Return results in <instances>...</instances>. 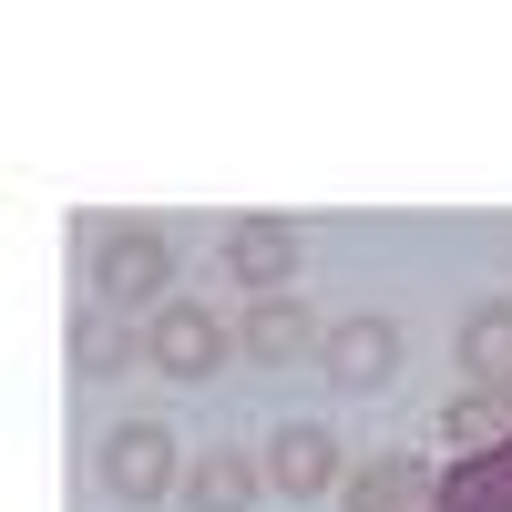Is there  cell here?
<instances>
[{"mask_svg": "<svg viewBox=\"0 0 512 512\" xmlns=\"http://www.w3.org/2000/svg\"><path fill=\"white\" fill-rule=\"evenodd\" d=\"M103 492H113V502H164V492H185L175 431H164V420H123V431L103 441Z\"/></svg>", "mask_w": 512, "mask_h": 512, "instance_id": "obj_1", "label": "cell"}, {"mask_svg": "<svg viewBox=\"0 0 512 512\" xmlns=\"http://www.w3.org/2000/svg\"><path fill=\"white\" fill-rule=\"evenodd\" d=\"M93 277H103V297H164V277H175V246H164V226H103V246H93Z\"/></svg>", "mask_w": 512, "mask_h": 512, "instance_id": "obj_2", "label": "cell"}, {"mask_svg": "<svg viewBox=\"0 0 512 512\" xmlns=\"http://www.w3.org/2000/svg\"><path fill=\"white\" fill-rule=\"evenodd\" d=\"M226 277L256 287V297H287V277H297V226H287V216H236V226H226Z\"/></svg>", "mask_w": 512, "mask_h": 512, "instance_id": "obj_3", "label": "cell"}, {"mask_svg": "<svg viewBox=\"0 0 512 512\" xmlns=\"http://www.w3.org/2000/svg\"><path fill=\"white\" fill-rule=\"evenodd\" d=\"M318 359H328L338 390H379L400 369V328L390 318H338V328H318Z\"/></svg>", "mask_w": 512, "mask_h": 512, "instance_id": "obj_4", "label": "cell"}, {"mask_svg": "<svg viewBox=\"0 0 512 512\" xmlns=\"http://www.w3.org/2000/svg\"><path fill=\"white\" fill-rule=\"evenodd\" d=\"M144 359H154L164 379H216V359H226V328H216V318H205L195 297H185V308H164V318H154Z\"/></svg>", "mask_w": 512, "mask_h": 512, "instance_id": "obj_5", "label": "cell"}, {"mask_svg": "<svg viewBox=\"0 0 512 512\" xmlns=\"http://www.w3.org/2000/svg\"><path fill=\"white\" fill-rule=\"evenodd\" d=\"M267 482H277V492H297V502L338 492V441L318 431V420H287V431L267 441Z\"/></svg>", "mask_w": 512, "mask_h": 512, "instance_id": "obj_6", "label": "cell"}, {"mask_svg": "<svg viewBox=\"0 0 512 512\" xmlns=\"http://www.w3.org/2000/svg\"><path fill=\"white\" fill-rule=\"evenodd\" d=\"M236 349H246L256 369H287V359H308V349H318V318L297 308V297H256L246 328H236Z\"/></svg>", "mask_w": 512, "mask_h": 512, "instance_id": "obj_7", "label": "cell"}, {"mask_svg": "<svg viewBox=\"0 0 512 512\" xmlns=\"http://www.w3.org/2000/svg\"><path fill=\"white\" fill-rule=\"evenodd\" d=\"M256 492H267V472H256L246 451H205V461H185V512H256Z\"/></svg>", "mask_w": 512, "mask_h": 512, "instance_id": "obj_8", "label": "cell"}, {"mask_svg": "<svg viewBox=\"0 0 512 512\" xmlns=\"http://www.w3.org/2000/svg\"><path fill=\"white\" fill-rule=\"evenodd\" d=\"M420 492H431L420 461H359V472L338 482V512H410Z\"/></svg>", "mask_w": 512, "mask_h": 512, "instance_id": "obj_9", "label": "cell"}, {"mask_svg": "<svg viewBox=\"0 0 512 512\" xmlns=\"http://www.w3.org/2000/svg\"><path fill=\"white\" fill-rule=\"evenodd\" d=\"M461 369H472L482 390L512 379V297H482V308L461 318Z\"/></svg>", "mask_w": 512, "mask_h": 512, "instance_id": "obj_10", "label": "cell"}, {"mask_svg": "<svg viewBox=\"0 0 512 512\" xmlns=\"http://www.w3.org/2000/svg\"><path fill=\"white\" fill-rule=\"evenodd\" d=\"M113 369H134V338L103 308H72V379H113Z\"/></svg>", "mask_w": 512, "mask_h": 512, "instance_id": "obj_11", "label": "cell"}, {"mask_svg": "<svg viewBox=\"0 0 512 512\" xmlns=\"http://www.w3.org/2000/svg\"><path fill=\"white\" fill-rule=\"evenodd\" d=\"M502 431H512L502 390H472V400H451V410H441V441H461V451H482V441H502Z\"/></svg>", "mask_w": 512, "mask_h": 512, "instance_id": "obj_12", "label": "cell"}, {"mask_svg": "<svg viewBox=\"0 0 512 512\" xmlns=\"http://www.w3.org/2000/svg\"><path fill=\"white\" fill-rule=\"evenodd\" d=\"M502 410H512V379H502Z\"/></svg>", "mask_w": 512, "mask_h": 512, "instance_id": "obj_13", "label": "cell"}]
</instances>
